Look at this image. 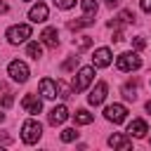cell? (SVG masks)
<instances>
[{"instance_id": "28", "label": "cell", "mask_w": 151, "mask_h": 151, "mask_svg": "<svg viewBox=\"0 0 151 151\" xmlns=\"http://www.w3.org/2000/svg\"><path fill=\"white\" fill-rule=\"evenodd\" d=\"M146 111H149V113H151V101H146Z\"/></svg>"}, {"instance_id": "12", "label": "cell", "mask_w": 151, "mask_h": 151, "mask_svg": "<svg viewBox=\"0 0 151 151\" xmlns=\"http://www.w3.org/2000/svg\"><path fill=\"white\" fill-rule=\"evenodd\" d=\"M66 118H68V109H66V106H54V109L50 111V116H47L50 125H61Z\"/></svg>"}, {"instance_id": "26", "label": "cell", "mask_w": 151, "mask_h": 151, "mask_svg": "<svg viewBox=\"0 0 151 151\" xmlns=\"http://www.w3.org/2000/svg\"><path fill=\"white\" fill-rule=\"evenodd\" d=\"M139 5H142V9H144L146 14H151V0H142Z\"/></svg>"}, {"instance_id": "27", "label": "cell", "mask_w": 151, "mask_h": 151, "mask_svg": "<svg viewBox=\"0 0 151 151\" xmlns=\"http://www.w3.org/2000/svg\"><path fill=\"white\" fill-rule=\"evenodd\" d=\"M9 7H7V2H0V12H7Z\"/></svg>"}, {"instance_id": "4", "label": "cell", "mask_w": 151, "mask_h": 151, "mask_svg": "<svg viewBox=\"0 0 151 151\" xmlns=\"http://www.w3.org/2000/svg\"><path fill=\"white\" fill-rule=\"evenodd\" d=\"M26 38H31V26H28V24H17V26L7 28V40H9L12 45L24 42Z\"/></svg>"}, {"instance_id": "5", "label": "cell", "mask_w": 151, "mask_h": 151, "mask_svg": "<svg viewBox=\"0 0 151 151\" xmlns=\"http://www.w3.org/2000/svg\"><path fill=\"white\" fill-rule=\"evenodd\" d=\"M7 73H9V78L17 80V83H26V80H28V66H26L24 61H19V59L7 66Z\"/></svg>"}, {"instance_id": "22", "label": "cell", "mask_w": 151, "mask_h": 151, "mask_svg": "<svg viewBox=\"0 0 151 151\" xmlns=\"http://www.w3.org/2000/svg\"><path fill=\"white\" fill-rule=\"evenodd\" d=\"M78 137V132L73 130V127H66V130H61V142H73Z\"/></svg>"}, {"instance_id": "24", "label": "cell", "mask_w": 151, "mask_h": 151, "mask_svg": "<svg viewBox=\"0 0 151 151\" xmlns=\"http://www.w3.org/2000/svg\"><path fill=\"white\" fill-rule=\"evenodd\" d=\"M76 64H78V57H71V59H66V61H64V71H71Z\"/></svg>"}, {"instance_id": "1", "label": "cell", "mask_w": 151, "mask_h": 151, "mask_svg": "<svg viewBox=\"0 0 151 151\" xmlns=\"http://www.w3.org/2000/svg\"><path fill=\"white\" fill-rule=\"evenodd\" d=\"M40 134H42V125L38 120H26L21 125V139H24V144H35L40 139Z\"/></svg>"}, {"instance_id": "19", "label": "cell", "mask_w": 151, "mask_h": 151, "mask_svg": "<svg viewBox=\"0 0 151 151\" xmlns=\"http://www.w3.org/2000/svg\"><path fill=\"white\" fill-rule=\"evenodd\" d=\"M92 120H94V116L87 113L85 109H78V111H76V123H78V125H90Z\"/></svg>"}, {"instance_id": "2", "label": "cell", "mask_w": 151, "mask_h": 151, "mask_svg": "<svg viewBox=\"0 0 151 151\" xmlns=\"http://www.w3.org/2000/svg\"><path fill=\"white\" fill-rule=\"evenodd\" d=\"M116 66H118L120 71H137V68L142 66V59H139V54H134V52H123V54H118Z\"/></svg>"}, {"instance_id": "11", "label": "cell", "mask_w": 151, "mask_h": 151, "mask_svg": "<svg viewBox=\"0 0 151 151\" xmlns=\"http://www.w3.org/2000/svg\"><path fill=\"white\" fill-rule=\"evenodd\" d=\"M21 106L26 109V113H40V111H42V101H40L38 97H33V94H26V97L21 99Z\"/></svg>"}, {"instance_id": "6", "label": "cell", "mask_w": 151, "mask_h": 151, "mask_svg": "<svg viewBox=\"0 0 151 151\" xmlns=\"http://www.w3.org/2000/svg\"><path fill=\"white\" fill-rule=\"evenodd\" d=\"M104 116H106V120H111L113 125H118V123H123L127 118V109L123 104H111V106L104 109Z\"/></svg>"}, {"instance_id": "16", "label": "cell", "mask_w": 151, "mask_h": 151, "mask_svg": "<svg viewBox=\"0 0 151 151\" xmlns=\"http://www.w3.org/2000/svg\"><path fill=\"white\" fill-rule=\"evenodd\" d=\"M132 21H134V14H132L130 9H123L116 19H111V21H109V26L113 28V26H120V24H132Z\"/></svg>"}, {"instance_id": "8", "label": "cell", "mask_w": 151, "mask_h": 151, "mask_svg": "<svg viewBox=\"0 0 151 151\" xmlns=\"http://www.w3.org/2000/svg\"><path fill=\"white\" fill-rule=\"evenodd\" d=\"M92 64H94L97 68H106V66H111V50H109V47H99V50H94Z\"/></svg>"}, {"instance_id": "25", "label": "cell", "mask_w": 151, "mask_h": 151, "mask_svg": "<svg viewBox=\"0 0 151 151\" xmlns=\"http://www.w3.org/2000/svg\"><path fill=\"white\" fill-rule=\"evenodd\" d=\"M132 42H134V47H137V50H144V45H146V40H144V38H139V35H137Z\"/></svg>"}, {"instance_id": "14", "label": "cell", "mask_w": 151, "mask_h": 151, "mask_svg": "<svg viewBox=\"0 0 151 151\" xmlns=\"http://www.w3.org/2000/svg\"><path fill=\"white\" fill-rule=\"evenodd\" d=\"M109 144H111L113 149H123V151H127V149L132 146L130 137H125V134H111V137H109Z\"/></svg>"}, {"instance_id": "9", "label": "cell", "mask_w": 151, "mask_h": 151, "mask_svg": "<svg viewBox=\"0 0 151 151\" xmlns=\"http://www.w3.org/2000/svg\"><path fill=\"white\" fill-rule=\"evenodd\" d=\"M106 90H109V85H106L104 80H99V83H97V87H94V90L90 92L87 101H90L92 106H99V104H101V101L106 99Z\"/></svg>"}, {"instance_id": "13", "label": "cell", "mask_w": 151, "mask_h": 151, "mask_svg": "<svg viewBox=\"0 0 151 151\" xmlns=\"http://www.w3.org/2000/svg\"><path fill=\"white\" fill-rule=\"evenodd\" d=\"M127 132H130V137H144V134L149 132V127H146V123H144L142 118H134V120L127 125Z\"/></svg>"}, {"instance_id": "7", "label": "cell", "mask_w": 151, "mask_h": 151, "mask_svg": "<svg viewBox=\"0 0 151 151\" xmlns=\"http://www.w3.org/2000/svg\"><path fill=\"white\" fill-rule=\"evenodd\" d=\"M40 94L45 97V99H54V97H59L57 92H59V83H54L52 78H42L40 80Z\"/></svg>"}, {"instance_id": "30", "label": "cell", "mask_w": 151, "mask_h": 151, "mask_svg": "<svg viewBox=\"0 0 151 151\" xmlns=\"http://www.w3.org/2000/svg\"><path fill=\"white\" fill-rule=\"evenodd\" d=\"M2 118H5V116H2V113H0V123H2Z\"/></svg>"}, {"instance_id": "20", "label": "cell", "mask_w": 151, "mask_h": 151, "mask_svg": "<svg viewBox=\"0 0 151 151\" xmlns=\"http://www.w3.org/2000/svg\"><path fill=\"white\" fill-rule=\"evenodd\" d=\"M92 45V38L90 35H80L78 40H73V47H78V50H85V47H90Z\"/></svg>"}, {"instance_id": "21", "label": "cell", "mask_w": 151, "mask_h": 151, "mask_svg": "<svg viewBox=\"0 0 151 151\" xmlns=\"http://www.w3.org/2000/svg\"><path fill=\"white\" fill-rule=\"evenodd\" d=\"M123 97H125V99H137V87L127 83V85L123 87Z\"/></svg>"}, {"instance_id": "17", "label": "cell", "mask_w": 151, "mask_h": 151, "mask_svg": "<svg viewBox=\"0 0 151 151\" xmlns=\"http://www.w3.org/2000/svg\"><path fill=\"white\" fill-rule=\"evenodd\" d=\"M80 7H83V12H85V17L92 19V17L97 14V7H99V5H97V0H80Z\"/></svg>"}, {"instance_id": "15", "label": "cell", "mask_w": 151, "mask_h": 151, "mask_svg": "<svg viewBox=\"0 0 151 151\" xmlns=\"http://www.w3.org/2000/svg\"><path fill=\"white\" fill-rule=\"evenodd\" d=\"M40 38H42V42H45L47 47H57V45H59V33H57V28H45V31L40 33Z\"/></svg>"}, {"instance_id": "23", "label": "cell", "mask_w": 151, "mask_h": 151, "mask_svg": "<svg viewBox=\"0 0 151 151\" xmlns=\"http://www.w3.org/2000/svg\"><path fill=\"white\" fill-rule=\"evenodd\" d=\"M54 5H57L59 9H71V7L76 5V0H54Z\"/></svg>"}, {"instance_id": "29", "label": "cell", "mask_w": 151, "mask_h": 151, "mask_svg": "<svg viewBox=\"0 0 151 151\" xmlns=\"http://www.w3.org/2000/svg\"><path fill=\"white\" fill-rule=\"evenodd\" d=\"M116 2H118V0H106V5H116Z\"/></svg>"}, {"instance_id": "10", "label": "cell", "mask_w": 151, "mask_h": 151, "mask_svg": "<svg viewBox=\"0 0 151 151\" xmlns=\"http://www.w3.org/2000/svg\"><path fill=\"white\" fill-rule=\"evenodd\" d=\"M28 19H31L33 24H40V21H45V19H47V5H42V2L33 5V7L28 9Z\"/></svg>"}, {"instance_id": "3", "label": "cell", "mask_w": 151, "mask_h": 151, "mask_svg": "<svg viewBox=\"0 0 151 151\" xmlns=\"http://www.w3.org/2000/svg\"><path fill=\"white\" fill-rule=\"evenodd\" d=\"M92 78H94V66H83V68L78 71V76L73 78V92L87 90V85L92 83Z\"/></svg>"}, {"instance_id": "18", "label": "cell", "mask_w": 151, "mask_h": 151, "mask_svg": "<svg viewBox=\"0 0 151 151\" xmlns=\"http://www.w3.org/2000/svg\"><path fill=\"white\" fill-rule=\"evenodd\" d=\"M26 54H28L31 59L38 61V59L42 57V47H40V42H28V45H26Z\"/></svg>"}]
</instances>
